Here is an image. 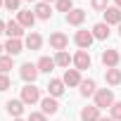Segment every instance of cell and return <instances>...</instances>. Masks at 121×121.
Here are the masks:
<instances>
[{"label": "cell", "mask_w": 121, "mask_h": 121, "mask_svg": "<svg viewBox=\"0 0 121 121\" xmlns=\"http://www.w3.org/2000/svg\"><path fill=\"white\" fill-rule=\"evenodd\" d=\"M12 67H14V62H12L10 55H3V57H0V74H7Z\"/></svg>", "instance_id": "25"}, {"label": "cell", "mask_w": 121, "mask_h": 121, "mask_svg": "<svg viewBox=\"0 0 121 121\" xmlns=\"http://www.w3.org/2000/svg\"><path fill=\"white\" fill-rule=\"evenodd\" d=\"M55 67H57V64H55L52 57H40V59H38V71H40V74H50Z\"/></svg>", "instance_id": "20"}, {"label": "cell", "mask_w": 121, "mask_h": 121, "mask_svg": "<svg viewBox=\"0 0 121 121\" xmlns=\"http://www.w3.org/2000/svg\"><path fill=\"white\" fill-rule=\"evenodd\" d=\"M17 22H19L24 29H31V26L36 24V14H33L31 10H19V14H17Z\"/></svg>", "instance_id": "8"}, {"label": "cell", "mask_w": 121, "mask_h": 121, "mask_svg": "<svg viewBox=\"0 0 121 121\" xmlns=\"http://www.w3.org/2000/svg\"><path fill=\"white\" fill-rule=\"evenodd\" d=\"M24 104H36V102H40V90L33 86V83H29L26 88H22V97H19Z\"/></svg>", "instance_id": "1"}, {"label": "cell", "mask_w": 121, "mask_h": 121, "mask_svg": "<svg viewBox=\"0 0 121 121\" xmlns=\"http://www.w3.org/2000/svg\"><path fill=\"white\" fill-rule=\"evenodd\" d=\"M112 119L114 121H121V102H114L112 104Z\"/></svg>", "instance_id": "28"}, {"label": "cell", "mask_w": 121, "mask_h": 121, "mask_svg": "<svg viewBox=\"0 0 121 121\" xmlns=\"http://www.w3.org/2000/svg\"><path fill=\"white\" fill-rule=\"evenodd\" d=\"M48 93H50V97H59V95L64 93V81H62V78H50Z\"/></svg>", "instance_id": "13"}, {"label": "cell", "mask_w": 121, "mask_h": 121, "mask_svg": "<svg viewBox=\"0 0 121 121\" xmlns=\"http://www.w3.org/2000/svg\"><path fill=\"white\" fill-rule=\"evenodd\" d=\"M24 50V43L19 40V38H10L7 43H5V52L10 55V57H14V55H19Z\"/></svg>", "instance_id": "15"}, {"label": "cell", "mask_w": 121, "mask_h": 121, "mask_svg": "<svg viewBox=\"0 0 121 121\" xmlns=\"http://www.w3.org/2000/svg\"><path fill=\"white\" fill-rule=\"evenodd\" d=\"M57 10H59V12H67V14H69V12L74 10V3H71V0H57Z\"/></svg>", "instance_id": "26"}, {"label": "cell", "mask_w": 121, "mask_h": 121, "mask_svg": "<svg viewBox=\"0 0 121 121\" xmlns=\"http://www.w3.org/2000/svg\"><path fill=\"white\" fill-rule=\"evenodd\" d=\"M114 3H116V7H119V10H121V0H114Z\"/></svg>", "instance_id": "35"}, {"label": "cell", "mask_w": 121, "mask_h": 121, "mask_svg": "<svg viewBox=\"0 0 121 121\" xmlns=\"http://www.w3.org/2000/svg\"><path fill=\"white\" fill-rule=\"evenodd\" d=\"M74 62V57L67 52V50H62V52H57V57H55V64L57 67H64V69H69V64Z\"/></svg>", "instance_id": "21"}, {"label": "cell", "mask_w": 121, "mask_h": 121, "mask_svg": "<svg viewBox=\"0 0 121 121\" xmlns=\"http://www.w3.org/2000/svg\"><path fill=\"white\" fill-rule=\"evenodd\" d=\"M5 107H7V112H10L14 119H19V116L24 114V102H22V100H7Z\"/></svg>", "instance_id": "17"}, {"label": "cell", "mask_w": 121, "mask_h": 121, "mask_svg": "<svg viewBox=\"0 0 121 121\" xmlns=\"http://www.w3.org/2000/svg\"><path fill=\"white\" fill-rule=\"evenodd\" d=\"M10 86H12L10 76H7V74H0V93H5V90H7Z\"/></svg>", "instance_id": "27"}, {"label": "cell", "mask_w": 121, "mask_h": 121, "mask_svg": "<svg viewBox=\"0 0 121 121\" xmlns=\"http://www.w3.org/2000/svg\"><path fill=\"white\" fill-rule=\"evenodd\" d=\"M5 33H7L10 38H22V33H24V26H22L19 22H12V19H10V22L5 24Z\"/></svg>", "instance_id": "14"}, {"label": "cell", "mask_w": 121, "mask_h": 121, "mask_svg": "<svg viewBox=\"0 0 121 121\" xmlns=\"http://www.w3.org/2000/svg\"><path fill=\"white\" fill-rule=\"evenodd\" d=\"M67 45H69V38H67L64 33H59V31H57V33H52V36H50V48H52V50L62 52Z\"/></svg>", "instance_id": "6"}, {"label": "cell", "mask_w": 121, "mask_h": 121, "mask_svg": "<svg viewBox=\"0 0 121 121\" xmlns=\"http://www.w3.org/2000/svg\"><path fill=\"white\" fill-rule=\"evenodd\" d=\"M81 121H100V107H83L81 109Z\"/></svg>", "instance_id": "16"}, {"label": "cell", "mask_w": 121, "mask_h": 121, "mask_svg": "<svg viewBox=\"0 0 121 121\" xmlns=\"http://www.w3.org/2000/svg\"><path fill=\"white\" fill-rule=\"evenodd\" d=\"M3 50H5V45H3V43H0V57H3Z\"/></svg>", "instance_id": "34"}, {"label": "cell", "mask_w": 121, "mask_h": 121, "mask_svg": "<svg viewBox=\"0 0 121 121\" xmlns=\"http://www.w3.org/2000/svg\"><path fill=\"white\" fill-rule=\"evenodd\" d=\"M26 121H48V116H45V114H43V112H31V114H29V119H26Z\"/></svg>", "instance_id": "29"}, {"label": "cell", "mask_w": 121, "mask_h": 121, "mask_svg": "<svg viewBox=\"0 0 121 121\" xmlns=\"http://www.w3.org/2000/svg\"><path fill=\"white\" fill-rule=\"evenodd\" d=\"M0 33H5V22L0 19Z\"/></svg>", "instance_id": "32"}, {"label": "cell", "mask_w": 121, "mask_h": 121, "mask_svg": "<svg viewBox=\"0 0 121 121\" xmlns=\"http://www.w3.org/2000/svg\"><path fill=\"white\" fill-rule=\"evenodd\" d=\"M19 74H22V78L26 81V83H33L36 78H38V64H31V62H24L22 64V69H19Z\"/></svg>", "instance_id": "3"}, {"label": "cell", "mask_w": 121, "mask_h": 121, "mask_svg": "<svg viewBox=\"0 0 121 121\" xmlns=\"http://www.w3.org/2000/svg\"><path fill=\"white\" fill-rule=\"evenodd\" d=\"M119 33H121V24H119Z\"/></svg>", "instance_id": "39"}, {"label": "cell", "mask_w": 121, "mask_h": 121, "mask_svg": "<svg viewBox=\"0 0 121 121\" xmlns=\"http://www.w3.org/2000/svg\"><path fill=\"white\" fill-rule=\"evenodd\" d=\"M83 19H86V10H78V7H74L67 14V24H71V26H81Z\"/></svg>", "instance_id": "11"}, {"label": "cell", "mask_w": 121, "mask_h": 121, "mask_svg": "<svg viewBox=\"0 0 121 121\" xmlns=\"http://www.w3.org/2000/svg\"><path fill=\"white\" fill-rule=\"evenodd\" d=\"M24 45L29 48V50H40V45H43V38H40V33H29L26 36V40H24Z\"/></svg>", "instance_id": "18"}, {"label": "cell", "mask_w": 121, "mask_h": 121, "mask_svg": "<svg viewBox=\"0 0 121 121\" xmlns=\"http://www.w3.org/2000/svg\"><path fill=\"white\" fill-rule=\"evenodd\" d=\"M109 36V26L104 24V22H100V24H95L93 26V38H97V40H104Z\"/></svg>", "instance_id": "22"}, {"label": "cell", "mask_w": 121, "mask_h": 121, "mask_svg": "<svg viewBox=\"0 0 121 121\" xmlns=\"http://www.w3.org/2000/svg\"><path fill=\"white\" fill-rule=\"evenodd\" d=\"M40 107H43V114H45V116H48V114L52 116V114H57V112H59V104H57V100H55V97H50V95L40 100Z\"/></svg>", "instance_id": "9"}, {"label": "cell", "mask_w": 121, "mask_h": 121, "mask_svg": "<svg viewBox=\"0 0 121 121\" xmlns=\"http://www.w3.org/2000/svg\"><path fill=\"white\" fill-rule=\"evenodd\" d=\"M33 14H36V19H50L52 17V10H50L48 3H38L36 10H33Z\"/></svg>", "instance_id": "19"}, {"label": "cell", "mask_w": 121, "mask_h": 121, "mask_svg": "<svg viewBox=\"0 0 121 121\" xmlns=\"http://www.w3.org/2000/svg\"><path fill=\"white\" fill-rule=\"evenodd\" d=\"M97 90H95V81L93 78H86V81H81V95L83 97H90V95H95Z\"/></svg>", "instance_id": "23"}, {"label": "cell", "mask_w": 121, "mask_h": 121, "mask_svg": "<svg viewBox=\"0 0 121 121\" xmlns=\"http://www.w3.org/2000/svg\"><path fill=\"white\" fill-rule=\"evenodd\" d=\"M104 78H107L109 86H119V83H121V71H119V69H107Z\"/></svg>", "instance_id": "24"}, {"label": "cell", "mask_w": 121, "mask_h": 121, "mask_svg": "<svg viewBox=\"0 0 121 121\" xmlns=\"http://www.w3.org/2000/svg\"><path fill=\"white\" fill-rule=\"evenodd\" d=\"M100 121H114L112 116H100Z\"/></svg>", "instance_id": "33"}, {"label": "cell", "mask_w": 121, "mask_h": 121, "mask_svg": "<svg viewBox=\"0 0 121 121\" xmlns=\"http://www.w3.org/2000/svg\"><path fill=\"white\" fill-rule=\"evenodd\" d=\"M107 7H109L107 0H93V10H102V12H104Z\"/></svg>", "instance_id": "31"}, {"label": "cell", "mask_w": 121, "mask_h": 121, "mask_svg": "<svg viewBox=\"0 0 121 121\" xmlns=\"http://www.w3.org/2000/svg\"><path fill=\"white\" fill-rule=\"evenodd\" d=\"M14 121H24V119H22V116H19V119H14Z\"/></svg>", "instance_id": "38"}, {"label": "cell", "mask_w": 121, "mask_h": 121, "mask_svg": "<svg viewBox=\"0 0 121 121\" xmlns=\"http://www.w3.org/2000/svg\"><path fill=\"white\" fill-rule=\"evenodd\" d=\"M102 64H104L107 69H116V64H119V52H116V50H104V52H102Z\"/></svg>", "instance_id": "10"}, {"label": "cell", "mask_w": 121, "mask_h": 121, "mask_svg": "<svg viewBox=\"0 0 121 121\" xmlns=\"http://www.w3.org/2000/svg\"><path fill=\"white\" fill-rule=\"evenodd\" d=\"M3 5H5V0H0V7H3Z\"/></svg>", "instance_id": "37"}, {"label": "cell", "mask_w": 121, "mask_h": 121, "mask_svg": "<svg viewBox=\"0 0 121 121\" xmlns=\"http://www.w3.org/2000/svg\"><path fill=\"white\" fill-rule=\"evenodd\" d=\"M112 104H114V93H112L109 88H102V90L95 93V107H100V109L109 107V109H112Z\"/></svg>", "instance_id": "2"}, {"label": "cell", "mask_w": 121, "mask_h": 121, "mask_svg": "<svg viewBox=\"0 0 121 121\" xmlns=\"http://www.w3.org/2000/svg\"><path fill=\"white\" fill-rule=\"evenodd\" d=\"M43 3H48V5H50V3H52V0H43ZM55 3H57V0H55Z\"/></svg>", "instance_id": "36"}, {"label": "cell", "mask_w": 121, "mask_h": 121, "mask_svg": "<svg viewBox=\"0 0 121 121\" xmlns=\"http://www.w3.org/2000/svg\"><path fill=\"white\" fill-rule=\"evenodd\" d=\"M62 81H64V86H81L83 78H81V71H78V69H67Z\"/></svg>", "instance_id": "12"}, {"label": "cell", "mask_w": 121, "mask_h": 121, "mask_svg": "<svg viewBox=\"0 0 121 121\" xmlns=\"http://www.w3.org/2000/svg\"><path fill=\"white\" fill-rule=\"evenodd\" d=\"M19 5H22V0H5V7L12 12V10H17L19 12Z\"/></svg>", "instance_id": "30"}, {"label": "cell", "mask_w": 121, "mask_h": 121, "mask_svg": "<svg viewBox=\"0 0 121 121\" xmlns=\"http://www.w3.org/2000/svg\"><path fill=\"white\" fill-rule=\"evenodd\" d=\"M90 52L88 50H78L76 55H74V67L78 69V71H86V69H90Z\"/></svg>", "instance_id": "4"}, {"label": "cell", "mask_w": 121, "mask_h": 121, "mask_svg": "<svg viewBox=\"0 0 121 121\" xmlns=\"http://www.w3.org/2000/svg\"><path fill=\"white\" fill-rule=\"evenodd\" d=\"M93 31H76V36H74V43L81 48V50H88L90 45H93Z\"/></svg>", "instance_id": "5"}, {"label": "cell", "mask_w": 121, "mask_h": 121, "mask_svg": "<svg viewBox=\"0 0 121 121\" xmlns=\"http://www.w3.org/2000/svg\"><path fill=\"white\" fill-rule=\"evenodd\" d=\"M104 24H107V26H112V24H121V10H119L116 5L104 10Z\"/></svg>", "instance_id": "7"}]
</instances>
